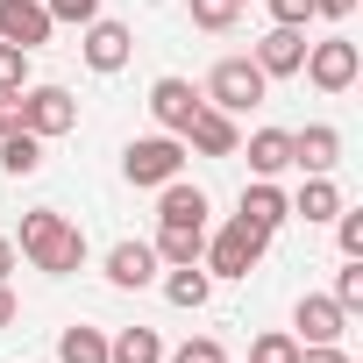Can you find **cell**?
<instances>
[{
	"mask_svg": "<svg viewBox=\"0 0 363 363\" xmlns=\"http://www.w3.org/2000/svg\"><path fill=\"white\" fill-rule=\"evenodd\" d=\"M150 250H157V264H200V250H207V228H186V221H164Z\"/></svg>",
	"mask_w": 363,
	"mask_h": 363,
	"instance_id": "17",
	"label": "cell"
},
{
	"mask_svg": "<svg viewBox=\"0 0 363 363\" xmlns=\"http://www.w3.org/2000/svg\"><path fill=\"white\" fill-rule=\"evenodd\" d=\"M292 328H299V349H306V342H342V335H349V313H342L328 292H306V299L292 306Z\"/></svg>",
	"mask_w": 363,
	"mask_h": 363,
	"instance_id": "9",
	"label": "cell"
},
{
	"mask_svg": "<svg viewBox=\"0 0 363 363\" xmlns=\"http://www.w3.org/2000/svg\"><path fill=\"white\" fill-rule=\"evenodd\" d=\"M292 164H299L306 178H320V171H335V164H342V128H328V121H313V128H299V135H292Z\"/></svg>",
	"mask_w": 363,
	"mask_h": 363,
	"instance_id": "12",
	"label": "cell"
},
{
	"mask_svg": "<svg viewBox=\"0 0 363 363\" xmlns=\"http://www.w3.org/2000/svg\"><path fill=\"white\" fill-rule=\"evenodd\" d=\"M186 8H193V22H200V29H228L242 0H186Z\"/></svg>",
	"mask_w": 363,
	"mask_h": 363,
	"instance_id": "27",
	"label": "cell"
},
{
	"mask_svg": "<svg viewBox=\"0 0 363 363\" xmlns=\"http://www.w3.org/2000/svg\"><path fill=\"white\" fill-rule=\"evenodd\" d=\"M335 235H342V257H363V214H335Z\"/></svg>",
	"mask_w": 363,
	"mask_h": 363,
	"instance_id": "29",
	"label": "cell"
},
{
	"mask_svg": "<svg viewBox=\"0 0 363 363\" xmlns=\"http://www.w3.org/2000/svg\"><path fill=\"white\" fill-rule=\"evenodd\" d=\"M264 242H271V235H264V228H250V221L235 214V221L200 250V257H207V278H250V271L264 264Z\"/></svg>",
	"mask_w": 363,
	"mask_h": 363,
	"instance_id": "3",
	"label": "cell"
},
{
	"mask_svg": "<svg viewBox=\"0 0 363 363\" xmlns=\"http://www.w3.org/2000/svg\"><path fill=\"white\" fill-rule=\"evenodd\" d=\"M128 50H135V36H128L121 22H86V65H93V72H121Z\"/></svg>",
	"mask_w": 363,
	"mask_h": 363,
	"instance_id": "13",
	"label": "cell"
},
{
	"mask_svg": "<svg viewBox=\"0 0 363 363\" xmlns=\"http://www.w3.org/2000/svg\"><path fill=\"white\" fill-rule=\"evenodd\" d=\"M8 328H15V292L0 285V335H8Z\"/></svg>",
	"mask_w": 363,
	"mask_h": 363,
	"instance_id": "34",
	"label": "cell"
},
{
	"mask_svg": "<svg viewBox=\"0 0 363 363\" xmlns=\"http://www.w3.org/2000/svg\"><path fill=\"white\" fill-rule=\"evenodd\" d=\"M0 171H8V178H36L43 171V135L8 128V135H0Z\"/></svg>",
	"mask_w": 363,
	"mask_h": 363,
	"instance_id": "18",
	"label": "cell"
},
{
	"mask_svg": "<svg viewBox=\"0 0 363 363\" xmlns=\"http://www.w3.org/2000/svg\"><path fill=\"white\" fill-rule=\"evenodd\" d=\"M8 271H15V242L0 235V285H8Z\"/></svg>",
	"mask_w": 363,
	"mask_h": 363,
	"instance_id": "36",
	"label": "cell"
},
{
	"mask_svg": "<svg viewBox=\"0 0 363 363\" xmlns=\"http://www.w3.org/2000/svg\"><path fill=\"white\" fill-rule=\"evenodd\" d=\"M328 299H335L342 313H356V306H363V257H349V264L335 271V292H328Z\"/></svg>",
	"mask_w": 363,
	"mask_h": 363,
	"instance_id": "24",
	"label": "cell"
},
{
	"mask_svg": "<svg viewBox=\"0 0 363 363\" xmlns=\"http://www.w3.org/2000/svg\"><path fill=\"white\" fill-rule=\"evenodd\" d=\"M15 121L29 128V135H65V128H79V100L65 93V86H22L15 93Z\"/></svg>",
	"mask_w": 363,
	"mask_h": 363,
	"instance_id": "5",
	"label": "cell"
},
{
	"mask_svg": "<svg viewBox=\"0 0 363 363\" xmlns=\"http://www.w3.org/2000/svg\"><path fill=\"white\" fill-rule=\"evenodd\" d=\"M299 65H306V36L285 29V22H271V36L257 43V72H264V79H292Z\"/></svg>",
	"mask_w": 363,
	"mask_h": 363,
	"instance_id": "11",
	"label": "cell"
},
{
	"mask_svg": "<svg viewBox=\"0 0 363 363\" xmlns=\"http://www.w3.org/2000/svg\"><path fill=\"white\" fill-rule=\"evenodd\" d=\"M285 164H292V135H285V128H257V135H250V171H257V178H278Z\"/></svg>",
	"mask_w": 363,
	"mask_h": 363,
	"instance_id": "20",
	"label": "cell"
},
{
	"mask_svg": "<svg viewBox=\"0 0 363 363\" xmlns=\"http://www.w3.org/2000/svg\"><path fill=\"white\" fill-rule=\"evenodd\" d=\"M107 278H114L121 292H143V285L157 278V250H150V242H114V250H107Z\"/></svg>",
	"mask_w": 363,
	"mask_h": 363,
	"instance_id": "14",
	"label": "cell"
},
{
	"mask_svg": "<svg viewBox=\"0 0 363 363\" xmlns=\"http://www.w3.org/2000/svg\"><path fill=\"white\" fill-rule=\"evenodd\" d=\"M22 86H29V50L0 43V93H22Z\"/></svg>",
	"mask_w": 363,
	"mask_h": 363,
	"instance_id": "25",
	"label": "cell"
},
{
	"mask_svg": "<svg viewBox=\"0 0 363 363\" xmlns=\"http://www.w3.org/2000/svg\"><path fill=\"white\" fill-rule=\"evenodd\" d=\"M264 93H271V79L257 72V57H221L207 72V107H221V114H250Z\"/></svg>",
	"mask_w": 363,
	"mask_h": 363,
	"instance_id": "2",
	"label": "cell"
},
{
	"mask_svg": "<svg viewBox=\"0 0 363 363\" xmlns=\"http://www.w3.org/2000/svg\"><path fill=\"white\" fill-rule=\"evenodd\" d=\"M50 8L43 0H0V43H15V50H43L50 43Z\"/></svg>",
	"mask_w": 363,
	"mask_h": 363,
	"instance_id": "7",
	"label": "cell"
},
{
	"mask_svg": "<svg viewBox=\"0 0 363 363\" xmlns=\"http://www.w3.org/2000/svg\"><path fill=\"white\" fill-rule=\"evenodd\" d=\"M250 363H299V342H292V335H257Z\"/></svg>",
	"mask_w": 363,
	"mask_h": 363,
	"instance_id": "26",
	"label": "cell"
},
{
	"mask_svg": "<svg viewBox=\"0 0 363 363\" xmlns=\"http://www.w3.org/2000/svg\"><path fill=\"white\" fill-rule=\"evenodd\" d=\"M299 363H349V349H342V342H306Z\"/></svg>",
	"mask_w": 363,
	"mask_h": 363,
	"instance_id": "32",
	"label": "cell"
},
{
	"mask_svg": "<svg viewBox=\"0 0 363 363\" xmlns=\"http://www.w3.org/2000/svg\"><path fill=\"white\" fill-rule=\"evenodd\" d=\"M242 221H250V228H264V235H278V228L292 221V200L271 186V178H257V186L242 193Z\"/></svg>",
	"mask_w": 363,
	"mask_h": 363,
	"instance_id": "15",
	"label": "cell"
},
{
	"mask_svg": "<svg viewBox=\"0 0 363 363\" xmlns=\"http://www.w3.org/2000/svg\"><path fill=\"white\" fill-rule=\"evenodd\" d=\"M8 128H22V121H15V93H0V135Z\"/></svg>",
	"mask_w": 363,
	"mask_h": 363,
	"instance_id": "35",
	"label": "cell"
},
{
	"mask_svg": "<svg viewBox=\"0 0 363 363\" xmlns=\"http://www.w3.org/2000/svg\"><path fill=\"white\" fill-rule=\"evenodd\" d=\"M292 214H299V221H335V214H342V186H335L328 171H320V178H306L299 200H292Z\"/></svg>",
	"mask_w": 363,
	"mask_h": 363,
	"instance_id": "19",
	"label": "cell"
},
{
	"mask_svg": "<svg viewBox=\"0 0 363 363\" xmlns=\"http://www.w3.org/2000/svg\"><path fill=\"white\" fill-rule=\"evenodd\" d=\"M320 93H349L356 86V72H363V57H356V43L349 36H328V43H306V65H299Z\"/></svg>",
	"mask_w": 363,
	"mask_h": 363,
	"instance_id": "6",
	"label": "cell"
},
{
	"mask_svg": "<svg viewBox=\"0 0 363 363\" xmlns=\"http://www.w3.org/2000/svg\"><path fill=\"white\" fill-rule=\"evenodd\" d=\"M186 150H200V157H235L242 150V135H235V114H221V107H200L193 121H186V135H178Z\"/></svg>",
	"mask_w": 363,
	"mask_h": 363,
	"instance_id": "8",
	"label": "cell"
},
{
	"mask_svg": "<svg viewBox=\"0 0 363 363\" xmlns=\"http://www.w3.org/2000/svg\"><path fill=\"white\" fill-rule=\"evenodd\" d=\"M57 356L65 363H107V335L100 328H65L57 335Z\"/></svg>",
	"mask_w": 363,
	"mask_h": 363,
	"instance_id": "23",
	"label": "cell"
},
{
	"mask_svg": "<svg viewBox=\"0 0 363 363\" xmlns=\"http://www.w3.org/2000/svg\"><path fill=\"white\" fill-rule=\"evenodd\" d=\"M306 15H313V0H271V22L285 29H306Z\"/></svg>",
	"mask_w": 363,
	"mask_h": 363,
	"instance_id": "31",
	"label": "cell"
},
{
	"mask_svg": "<svg viewBox=\"0 0 363 363\" xmlns=\"http://www.w3.org/2000/svg\"><path fill=\"white\" fill-rule=\"evenodd\" d=\"M200 107H207V100H200L186 79H157V86H150V114H157L164 135H186V121H193Z\"/></svg>",
	"mask_w": 363,
	"mask_h": 363,
	"instance_id": "10",
	"label": "cell"
},
{
	"mask_svg": "<svg viewBox=\"0 0 363 363\" xmlns=\"http://www.w3.org/2000/svg\"><path fill=\"white\" fill-rule=\"evenodd\" d=\"M313 15H328V22H349V15H356V0H313Z\"/></svg>",
	"mask_w": 363,
	"mask_h": 363,
	"instance_id": "33",
	"label": "cell"
},
{
	"mask_svg": "<svg viewBox=\"0 0 363 363\" xmlns=\"http://www.w3.org/2000/svg\"><path fill=\"white\" fill-rule=\"evenodd\" d=\"M207 292H214V278L200 264H171V278H164V299L171 306H207Z\"/></svg>",
	"mask_w": 363,
	"mask_h": 363,
	"instance_id": "22",
	"label": "cell"
},
{
	"mask_svg": "<svg viewBox=\"0 0 363 363\" xmlns=\"http://www.w3.org/2000/svg\"><path fill=\"white\" fill-rule=\"evenodd\" d=\"M107 363H164V342H157V328H121V335L107 342Z\"/></svg>",
	"mask_w": 363,
	"mask_h": 363,
	"instance_id": "21",
	"label": "cell"
},
{
	"mask_svg": "<svg viewBox=\"0 0 363 363\" xmlns=\"http://www.w3.org/2000/svg\"><path fill=\"white\" fill-rule=\"evenodd\" d=\"M121 171H128V186H171L186 171V143L178 135H135L121 150Z\"/></svg>",
	"mask_w": 363,
	"mask_h": 363,
	"instance_id": "4",
	"label": "cell"
},
{
	"mask_svg": "<svg viewBox=\"0 0 363 363\" xmlns=\"http://www.w3.org/2000/svg\"><path fill=\"white\" fill-rule=\"evenodd\" d=\"M171 363H228V356H221V342H207V335H193L186 349L171 356Z\"/></svg>",
	"mask_w": 363,
	"mask_h": 363,
	"instance_id": "30",
	"label": "cell"
},
{
	"mask_svg": "<svg viewBox=\"0 0 363 363\" xmlns=\"http://www.w3.org/2000/svg\"><path fill=\"white\" fill-rule=\"evenodd\" d=\"M22 257H29L36 271L65 278V271L86 264V235H79V221H65L57 207H36V214H22Z\"/></svg>",
	"mask_w": 363,
	"mask_h": 363,
	"instance_id": "1",
	"label": "cell"
},
{
	"mask_svg": "<svg viewBox=\"0 0 363 363\" xmlns=\"http://www.w3.org/2000/svg\"><path fill=\"white\" fill-rule=\"evenodd\" d=\"M157 221H186V228H207V193L186 186V178H171V186H157Z\"/></svg>",
	"mask_w": 363,
	"mask_h": 363,
	"instance_id": "16",
	"label": "cell"
},
{
	"mask_svg": "<svg viewBox=\"0 0 363 363\" xmlns=\"http://www.w3.org/2000/svg\"><path fill=\"white\" fill-rule=\"evenodd\" d=\"M43 8H50V22H100V0H43Z\"/></svg>",
	"mask_w": 363,
	"mask_h": 363,
	"instance_id": "28",
	"label": "cell"
}]
</instances>
